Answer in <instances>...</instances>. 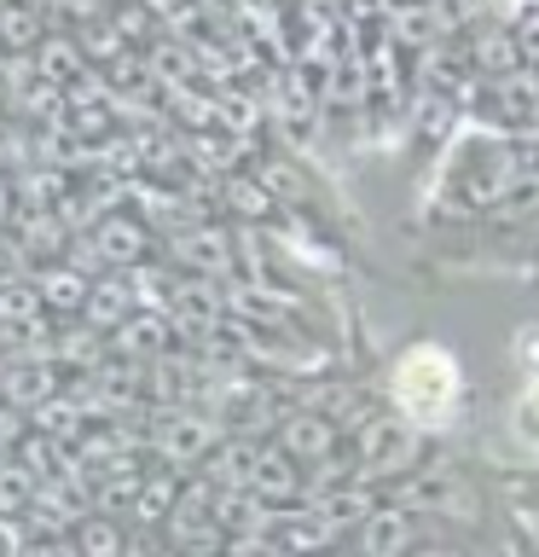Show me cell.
Returning a JSON list of instances; mask_svg holds the SVG:
<instances>
[{
  "mask_svg": "<svg viewBox=\"0 0 539 557\" xmlns=\"http://www.w3.org/2000/svg\"><path fill=\"white\" fill-rule=\"evenodd\" d=\"M459 389H464L459 360H452L441 343H417L394 366V407H400V418H406L412 430L452 424V412H459Z\"/></svg>",
  "mask_w": 539,
  "mask_h": 557,
  "instance_id": "1",
  "label": "cell"
},
{
  "mask_svg": "<svg viewBox=\"0 0 539 557\" xmlns=\"http://www.w3.org/2000/svg\"><path fill=\"white\" fill-rule=\"evenodd\" d=\"M93 244H99V256H104V261H134L139 250H146V238H139V226H134V221H122V215L99 221Z\"/></svg>",
  "mask_w": 539,
  "mask_h": 557,
  "instance_id": "2",
  "label": "cell"
},
{
  "mask_svg": "<svg viewBox=\"0 0 539 557\" xmlns=\"http://www.w3.org/2000/svg\"><path fill=\"white\" fill-rule=\"evenodd\" d=\"M41 296H47V302H64V308H70V302H87V285H82L70 268H59V273H47Z\"/></svg>",
  "mask_w": 539,
  "mask_h": 557,
  "instance_id": "3",
  "label": "cell"
},
{
  "mask_svg": "<svg viewBox=\"0 0 539 557\" xmlns=\"http://www.w3.org/2000/svg\"><path fill=\"white\" fill-rule=\"evenodd\" d=\"M116 546L122 540H116L111 522H82V552L87 557H116Z\"/></svg>",
  "mask_w": 539,
  "mask_h": 557,
  "instance_id": "4",
  "label": "cell"
},
{
  "mask_svg": "<svg viewBox=\"0 0 539 557\" xmlns=\"http://www.w3.org/2000/svg\"><path fill=\"white\" fill-rule=\"evenodd\" d=\"M516 435H522L528 447H539V383L516 400Z\"/></svg>",
  "mask_w": 539,
  "mask_h": 557,
  "instance_id": "5",
  "label": "cell"
},
{
  "mask_svg": "<svg viewBox=\"0 0 539 557\" xmlns=\"http://www.w3.org/2000/svg\"><path fill=\"white\" fill-rule=\"evenodd\" d=\"M163 447H168V453H180V459H186V453H203V430H198V424H180Z\"/></svg>",
  "mask_w": 539,
  "mask_h": 557,
  "instance_id": "6",
  "label": "cell"
},
{
  "mask_svg": "<svg viewBox=\"0 0 539 557\" xmlns=\"http://www.w3.org/2000/svg\"><path fill=\"white\" fill-rule=\"evenodd\" d=\"M290 447H296V453H319V447H325V430H319V424H296V430H290Z\"/></svg>",
  "mask_w": 539,
  "mask_h": 557,
  "instance_id": "7",
  "label": "cell"
},
{
  "mask_svg": "<svg viewBox=\"0 0 539 557\" xmlns=\"http://www.w3.org/2000/svg\"><path fill=\"white\" fill-rule=\"evenodd\" d=\"M0 557H24V546H17V534L7 529V522H0Z\"/></svg>",
  "mask_w": 539,
  "mask_h": 557,
  "instance_id": "8",
  "label": "cell"
}]
</instances>
